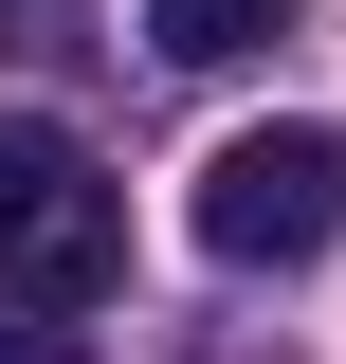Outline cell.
Listing matches in <instances>:
<instances>
[{
  "instance_id": "3957f363",
  "label": "cell",
  "mask_w": 346,
  "mask_h": 364,
  "mask_svg": "<svg viewBox=\"0 0 346 364\" xmlns=\"http://www.w3.org/2000/svg\"><path fill=\"white\" fill-rule=\"evenodd\" d=\"M292 37V0H146V55L164 73H237V55Z\"/></svg>"
},
{
  "instance_id": "7a4b0ae2",
  "label": "cell",
  "mask_w": 346,
  "mask_h": 364,
  "mask_svg": "<svg viewBox=\"0 0 346 364\" xmlns=\"http://www.w3.org/2000/svg\"><path fill=\"white\" fill-rule=\"evenodd\" d=\"M346 237V128H237L201 164V255L219 273H310Z\"/></svg>"
},
{
  "instance_id": "6da1fadb",
  "label": "cell",
  "mask_w": 346,
  "mask_h": 364,
  "mask_svg": "<svg viewBox=\"0 0 346 364\" xmlns=\"http://www.w3.org/2000/svg\"><path fill=\"white\" fill-rule=\"evenodd\" d=\"M0 273H19L37 310H91V291L128 273V182L91 164L73 128H0Z\"/></svg>"
},
{
  "instance_id": "277c9868",
  "label": "cell",
  "mask_w": 346,
  "mask_h": 364,
  "mask_svg": "<svg viewBox=\"0 0 346 364\" xmlns=\"http://www.w3.org/2000/svg\"><path fill=\"white\" fill-rule=\"evenodd\" d=\"M0 364H91V328H55V310H0Z\"/></svg>"
}]
</instances>
